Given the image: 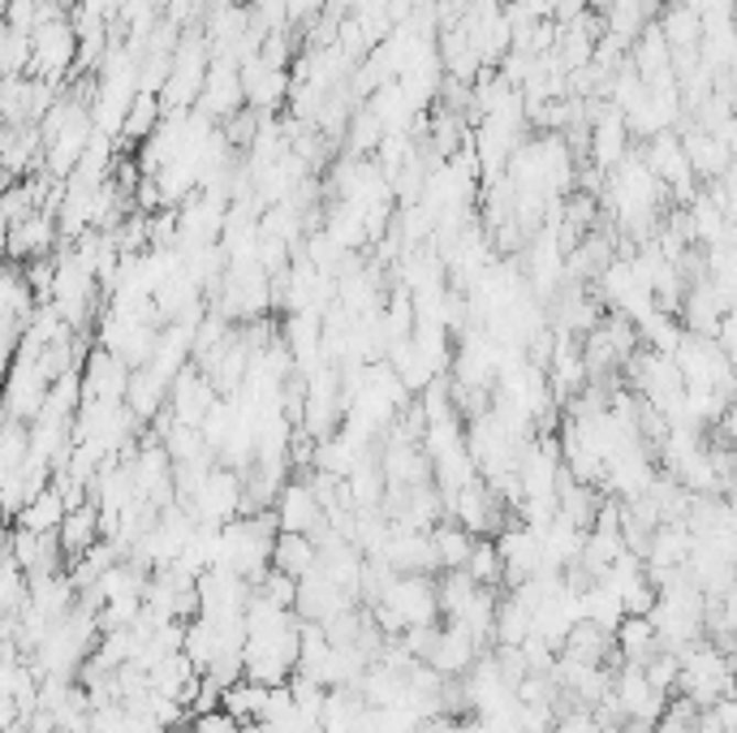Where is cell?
<instances>
[{
	"label": "cell",
	"mask_w": 737,
	"mask_h": 733,
	"mask_svg": "<svg viewBox=\"0 0 737 733\" xmlns=\"http://www.w3.org/2000/svg\"><path fill=\"white\" fill-rule=\"evenodd\" d=\"M277 527L281 531H294V536H315L319 531V522H324V505H319V496L311 484H285V488L277 492Z\"/></svg>",
	"instance_id": "cell-1"
},
{
	"label": "cell",
	"mask_w": 737,
	"mask_h": 733,
	"mask_svg": "<svg viewBox=\"0 0 737 733\" xmlns=\"http://www.w3.org/2000/svg\"><path fill=\"white\" fill-rule=\"evenodd\" d=\"M475 651H479V643L466 635L457 622H448L441 626V635L432 643V651H427V669L432 673H441V678H462V673H470V665H475Z\"/></svg>",
	"instance_id": "cell-2"
},
{
	"label": "cell",
	"mask_w": 737,
	"mask_h": 733,
	"mask_svg": "<svg viewBox=\"0 0 737 733\" xmlns=\"http://www.w3.org/2000/svg\"><path fill=\"white\" fill-rule=\"evenodd\" d=\"M56 543H61V557L65 561H78L99 536H104V522H99V505L96 500H83V505H74V509H65V518H61V527L52 531Z\"/></svg>",
	"instance_id": "cell-3"
},
{
	"label": "cell",
	"mask_w": 737,
	"mask_h": 733,
	"mask_svg": "<svg viewBox=\"0 0 737 733\" xmlns=\"http://www.w3.org/2000/svg\"><path fill=\"white\" fill-rule=\"evenodd\" d=\"M268 565L277 574H290V579H306L315 565H319V543L311 536H294V531H281L272 539V557Z\"/></svg>",
	"instance_id": "cell-4"
},
{
	"label": "cell",
	"mask_w": 737,
	"mask_h": 733,
	"mask_svg": "<svg viewBox=\"0 0 737 733\" xmlns=\"http://www.w3.org/2000/svg\"><path fill=\"white\" fill-rule=\"evenodd\" d=\"M613 635H604L595 622L587 617H578L570 630H565V643H561V656H570V660H578V665H604L608 656H613Z\"/></svg>",
	"instance_id": "cell-5"
},
{
	"label": "cell",
	"mask_w": 737,
	"mask_h": 733,
	"mask_svg": "<svg viewBox=\"0 0 737 733\" xmlns=\"http://www.w3.org/2000/svg\"><path fill=\"white\" fill-rule=\"evenodd\" d=\"M613 638H617V656H621L626 665H647V660L664 647L647 617H621V626L613 630Z\"/></svg>",
	"instance_id": "cell-6"
},
{
	"label": "cell",
	"mask_w": 737,
	"mask_h": 733,
	"mask_svg": "<svg viewBox=\"0 0 737 733\" xmlns=\"http://www.w3.org/2000/svg\"><path fill=\"white\" fill-rule=\"evenodd\" d=\"M268 690H272V686H259V682H250V678H238V682H229L225 690H220V712H229L238 725L259 721L263 708H268Z\"/></svg>",
	"instance_id": "cell-7"
},
{
	"label": "cell",
	"mask_w": 737,
	"mask_h": 733,
	"mask_svg": "<svg viewBox=\"0 0 737 733\" xmlns=\"http://www.w3.org/2000/svg\"><path fill=\"white\" fill-rule=\"evenodd\" d=\"M61 518H65V500H61L56 488L35 492V496L18 509V527H22V531H35V536H52V531L61 527Z\"/></svg>",
	"instance_id": "cell-8"
},
{
	"label": "cell",
	"mask_w": 737,
	"mask_h": 733,
	"mask_svg": "<svg viewBox=\"0 0 737 733\" xmlns=\"http://www.w3.org/2000/svg\"><path fill=\"white\" fill-rule=\"evenodd\" d=\"M432 539V552H436V570H462V561H466V552H470V531H462L457 522H444L436 531H427Z\"/></svg>",
	"instance_id": "cell-9"
},
{
	"label": "cell",
	"mask_w": 737,
	"mask_h": 733,
	"mask_svg": "<svg viewBox=\"0 0 737 733\" xmlns=\"http://www.w3.org/2000/svg\"><path fill=\"white\" fill-rule=\"evenodd\" d=\"M462 570L475 579L479 586H496L505 574H500V552H496V539H475L470 543V552H466V561H462Z\"/></svg>",
	"instance_id": "cell-10"
},
{
	"label": "cell",
	"mask_w": 737,
	"mask_h": 733,
	"mask_svg": "<svg viewBox=\"0 0 737 733\" xmlns=\"http://www.w3.org/2000/svg\"><path fill=\"white\" fill-rule=\"evenodd\" d=\"M552 733H599V725H595L590 708H574V712H556Z\"/></svg>",
	"instance_id": "cell-11"
}]
</instances>
